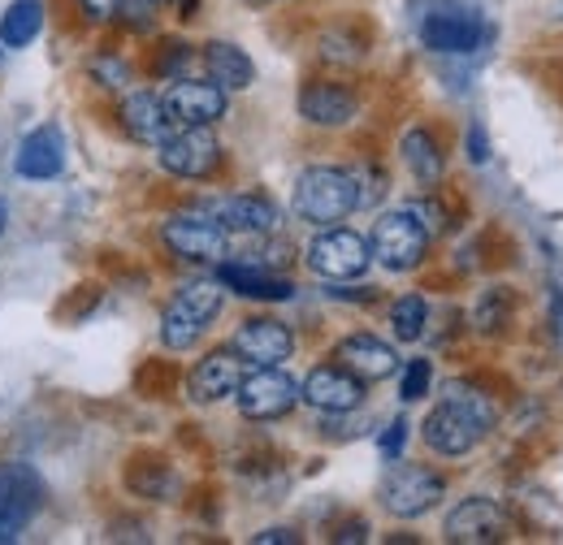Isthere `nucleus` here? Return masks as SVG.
Instances as JSON below:
<instances>
[{"instance_id": "22", "label": "nucleus", "mask_w": 563, "mask_h": 545, "mask_svg": "<svg viewBox=\"0 0 563 545\" xmlns=\"http://www.w3.org/2000/svg\"><path fill=\"white\" fill-rule=\"evenodd\" d=\"M169 113H165V104H161V96H152V91H135V96H126V104H122V131L135 138V143H147V147H156L161 138L169 135Z\"/></svg>"}, {"instance_id": "18", "label": "nucleus", "mask_w": 563, "mask_h": 545, "mask_svg": "<svg viewBox=\"0 0 563 545\" xmlns=\"http://www.w3.org/2000/svg\"><path fill=\"white\" fill-rule=\"evenodd\" d=\"M239 381H243V359L234 351H209L191 368L187 394H191V403H221V399H230L239 390Z\"/></svg>"}, {"instance_id": "1", "label": "nucleus", "mask_w": 563, "mask_h": 545, "mask_svg": "<svg viewBox=\"0 0 563 545\" xmlns=\"http://www.w3.org/2000/svg\"><path fill=\"white\" fill-rule=\"evenodd\" d=\"M494 420H498V408H494L490 394H482V390L455 381V386H446V399L424 415L421 437L433 455L460 459V455H468V451L490 433Z\"/></svg>"}, {"instance_id": "20", "label": "nucleus", "mask_w": 563, "mask_h": 545, "mask_svg": "<svg viewBox=\"0 0 563 545\" xmlns=\"http://www.w3.org/2000/svg\"><path fill=\"white\" fill-rule=\"evenodd\" d=\"M212 216L230 230V234H274L278 230V204L261 191H243V196H225L212 208Z\"/></svg>"}, {"instance_id": "13", "label": "nucleus", "mask_w": 563, "mask_h": 545, "mask_svg": "<svg viewBox=\"0 0 563 545\" xmlns=\"http://www.w3.org/2000/svg\"><path fill=\"white\" fill-rule=\"evenodd\" d=\"M507 529H511V520H507V511L494 502V498H464L451 515H446V524H442V533H446V542L455 545H490V542H503L507 537Z\"/></svg>"}, {"instance_id": "30", "label": "nucleus", "mask_w": 563, "mask_h": 545, "mask_svg": "<svg viewBox=\"0 0 563 545\" xmlns=\"http://www.w3.org/2000/svg\"><path fill=\"white\" fill-rule=\"evenodd\" d=\"M187 66H191V48L178 44V40L161 44V53H156V62H152V69H156L161 78H183V69Z\"/></svg>"}, {"instance_id": "7", "label": "nucleus", "mask_w": 563, "mask_h": 545, "mask_svg": "<svg viewBox=\"0 0 563 545\" xmlns=\"http://www.w3.org/2000/svg\"><path fill=\"white\" fill-rule=\"evenodd\" d=\"M421 40L429 53H446V57H464L477 53L490 40V26L477 9L468 4H438L433 13H424Z\"/></svg>"}, {"instance_id": "36", "label": "nucleus", "mask_w": 563, "mask_h": 545, "mask_svg": "<svg viewBox=\"0 0 563 545\" xmlns=\"http://www.w3.org/2000/svg\"><path fill=\"white\" fill-rule=\"evenodd\" d=\"M152 4H183V9H187L183 18H191V4H196V0H152Z\"/></svg>"}, {"instance_id": "5", "label": "nucleus", "mask_w": 563, "mask_h": 545, "mask_svg": "<svg viewBox=\"0 0 563 545\" xmlns=\"http://www.w3.org/2000/svg\"><path fill=\"white\" fill-rule=\"evenodd\" d=\"M446 493V477H438L433 468L424 464H390V472L382 477V507L395 515V520H421L424 511H433Z\"/></svg>"}, {"instance_id": "3", "label": "nucleus", "mask_w": 563, "mask_h": 545, "mask_svg": "<svg viewBox=\"0 0 563 545\" xmlns=\"http://www.w3.org/2000/svg\"><path fill=\"white\" fill-rule=\"evenodd\" d=\"M368 252L382 269L390 272H412L429 252V225L417 208H399V212H386L377 216L373 225V238H368Z\"/></svg>"}, {"instance_id": "10", "label": "nucleus", "mask_w": 563, "mask_h": 545, "mask_svg": "<svg viewBox=\"0 0 563 545\" xmlns=\"http://www.w3.org/2000/svg\"><path fill=\"white\" fill-rule=\"evenodd\" d=\"M234 403L247 420H282L299 403V381L290 372H282V364H265L256 372H243Z\"/></svg>"}, {"instance_id": "26", "label": "nucleus", "mask_w": 563, "mask_h": 545, "mask_svg": "<svg viewBox=\"0 0 563 545\" xmlns=\"http://www.w3.org/2000/svg\"><path fill=\"white\" fill-rule=\"evenodd\" d=\"M424 321H429V303H424L421 294H404V299H395V308H390V325H395V338L399 342L421 338Z\"/></svg>"}, {"instance_id": "37", "label": "nucleus", "mask_w": 563, "mask_h": 545, "mask_svg": "<svg viewBox=\"0 0 563 545\" xmlns=\"http://www.w3.org/2000/svg\"><path fill=\"white\" fill-rule=\"evenodd\" d=\"M4 216H9V208H4V200H0V234H4Z\"/></svg>"}, {"instance_id": "24", "label": "nucleus", "mask_w": 563, "mask_h": 545, "mask_svg": "<svg viewBox=\"0 0 563 545\" xmlns=\"http://www.w3.org/2000/svg\"><path fill=\"white\" fill-rule=\"evenodd\" d=\"M404 165L412 169V178L421 182V187H438L442 182V169H446V160H442V147H438V138L429 135L424 126H412L408 135H404Z\"/></svg>"}, {"instance_id": "33", "label": "nucleus", "mask_w": 563, "mask_h": 545, "mask_svg": "<svg viewBox=\"0 0 563 545\" xmlns=\"http://www.w3.org/2000/svg\"><path fill=\"white\" fill-rule=\"evenodd\" d=\"M82 9H87V18H96V22H109V18H118V9H122V0H78Z\"/></svg>"}, {"instance_id": "4", "label": "nucleus", "mask_w": 563, "mask_h": 545, "mask_svg": "<svg viewBox=\"0 0 563 545\" xmlns=\"http://www.w3.org/2000/svg\"><path fill=\"white\" fill-rule=\"evenodd\" d=\"M221 312V281H191L183 286L169 308L161 312V342L169 351H191L205 338V330L212 325V316Z\"/></svg>"}, {"instance_id": "28", "label": "nucleus", "mask_w": 563, "mask_h": 545, "mask_svg": "<svg viewBox=\"0 0 563 545\" xmlns=\"http://www.w3.org/2000/svg\"><path fill=\"white\" fill-rule=\"evenodd\" d=\"M429 381H433L429 359H408L404 381H399V399H404V403H421L424 394H429Z\"/></svg>"}, {"instance_id": "31", "label": "nucleus", "mask_w": 563, "mask_h": 545, "mask_svg": "<svg viewBox=\"0 0 563 545\" xmlns=\"http://www.w3.org/2000/svg\"><path fill=\"white\" fill-rule=\"evenodd\" d=\"M404 446H408V420H390V424H386V433L377 437L382 459H386V464H395V459L404 455Z\"/></svg>"}, {"instance_id": "25", "label": "nucleus", "mask_w": 563, "mask_h": 545, "mask_svg": "<svg viewBox=\"0 0 563 545\" xmlns=\"http://www.w3.org/2000/svg\"><path fill=\"white\" fill-rule=\"evenodd\" d=\"M44 31V0H9L0 13V44L4 48H26Z\"/></svg>"}, {"instance_id": "15", "label": "nucleus", "mask_w": 563, "mask_h": 545, "mask_svg": "<svg viewBox=\"0 0 563 545\" xmlns=\"http://www.w3.org/2000/svg\"><path fill=\"white\" fill-rule=\"evenodd\" d=\"M230 351H234L243 364H256V368H265V364H286V359L295 355V334H290L282 321H274V316H252V321L239 325Z\"/></svg>"}, {"instance_id": "23", "label": "nucleus", "mask_w": 563, "mask_h": 545, "mask_svg": "<svg viewBox=\"0 0 563 545\" xmlns=\"http://www.w3.org/2000/svg\"><path fill=\"white\" fill-rule=\"evenodd\" d=\"M205 69H209L212 82L225 87V91H243V87H252V78H256L252 57H247L239 44H225V40L205 44Z\"/></svg>"}, {"instance_id": "8", "label": "nucleus", "mask_w": 563, "mask_h": 545, "mask_svg": "<svg viewBox=\"0 0 563 545\" xmlns=\"http://www.w3.org/2000/svg\"><path fill=\"white\" fill-rule=\"evenodd\" d=\"M303 260H308V269L317 272V277L352 281V277H364V272H368L373 252H368V243H364L355 230H343V225H321V234L308 243Z\"/></svg>"}, {"instance_id": "16", "label": "nucleus", "mask_w": 563, "mask_h": 545, "mask_svg": "<svg viewBox=\"0 0 563 545\" xmlns=\"http://www.w3.org/2000/svg\"><path fill=\"white\" fill-rule=\"evenodd\" d=\"M66 169V135L62 126H35L31 135L18 143V156H13V174L26 178V182H53L57 174Z\"/></svg>"}, {"instance_id": "19", "label": "nucleus", "mask_w": 563, "mask_h": 545, "mask_svg": "<svg viewBox=\"0 0 563 545\" xmlns=\"http://www.w3.org/2000/svg\"><path fill=\"white\" fill-rule=\"evenodd\" d=\"M334 359H339L347 372H355L360 381H386V377L399 372L395 346L382 342L377 334H352V338H343L334 346Z\"/></svg>"}, {"instance_id": "2", "label": "nucleus", "mask_w": 563, "mask_h": 545, "mask_svg": "<svg viewBox=\"0 0 563 545\" xmlns=\"http://www.w3.org/2000/svg\"><path fill=\"white\" fill-rule=\"evenodd\" d=\"M290 208L299 221L308 225H339L360 208V187H355L352 169L339 165H312L295 178V196Z\"/></svg>"}, {"instance_id": "35", "label": "nucleus", "mask_w": 563, "mask_h": 545, "mask_svg": "<svg viewBox=\"0 0 563 545\" xmlns=\"http://www.w3.org/2000/svg\"><path fill=\"white\" fill-rule=\"evenodd\" d=\"M269 542H278V545H295L299 537L290 533V529H265V533H256V545H269Z\"/></svg>"}, {"instance_id": "32", "label": "nucleus", "mask_w": 563, "mask_h": 545, "mask_svg": "<svg viewBox=\"0 0 563 545\" xmlns=\"http://www.w3.org/2000/svg\"><path fill=\"white\" fill-rule=\"evenodd\" d=\"M468 160H473V165H486V160H490V143H486V131H482V126L468 131Z\"/></svg>"}, {"instance_id": "14", "label": "nucleus", "mask_w": 563, "mask_h": 545, "mask_svg": "<svg viewBox=\"0 0 563 545\" xmlns=\"http://www.w3.org/2000/svg\"><path fill=\"white\" fill-rule=\"evenodd\" d=\"M299 399L308 408L325 411V415H343V411H355L364 403V381L355 372H347L343 364H321L299 386Z\"/></svg>"}, {"instance_id": "34", "label": "nucleus", "mask_w": 563, "mask_h": 545, "mask_svg": "<svg viewBox=\"0 0 563 545\" xmlns=\"http://www.w3.org/2000/svg\"><path fill=\"white\" fill-rule=\"evenodd\" d=\"M368 537V524L364 520H347V524H339V533H334V542H364Z\"/></svg>"}, {"instance_id": "29", "label": "nucleus", "mask_w": 563, "mask_h": 545, "mask_svg": "<svg viewBox=\"0 0 563 545\" xmlns=\"http://www.w3.org/2000/svg\"><path fill=\"white\" fill-rule=\"evenodd\" d=\"M91 78L100 82V87H109V91H122V87H131V66L122 62V57H91Z\"/></svg>"}, {"instance_id": "21", "label": "nucleus", "mask_w": 563, "mask_h": 545, "mask_svg": "<svg viewBox=\"0 0 563 545\" xmlns=\"http://www.w3.org/2000/svg\"><path fill=\"white\" fill-rule=\"evenodd\" d=\"M217 281L243 299H261V303H286L295 294V286L278 272L261 269V265H221Z\"/></svg>"}, {"instance_id": "27", "label": "nucleus", "mask_w": 563, "mask_h": 545, "mask_svg": "<svg viewBox=\"0 0 563 545\" xmlns=\"http://www.w3.org/2000/svg\"><path fill=\"white\" fill-rule=\"evenodd\" d=\"M507 316H511V299H507V290H486L482 303H477V330L498 334V330L507 325Z\"/></svg>"}, {"instance_id": "12", "label": "nucleus", "mask_w": 563, "mask_h": 545, "mask_svg": "<svg viewBox=\"0 0 563 545\" xmlns=\"http://www.w3.org/2000/svg\"><path fill=\"white\" fill-rule=\"evenodd\" d=\"M40 498H44V485L26 464L0 468V542H18V533L40 511Z\"/></svg>"}, {"instance_id": "11", "label": "nucleus", "mask_w": 563, "mask_h": 545, "mask_svg": "<svg viewBox=\"0 0 563 545\" xmlns=\"http://www.w3.org/2000/svg\"><path fill=\"white\" fill-rule=\"evenodd\" d=\"M161 104H165V113H169L174 126H212V122L225 118L230 91L217 87L212 78H187L183 74V78L169 82V91L161 96Z\"/></svg>"}, {"instance_id": "17", "label": "nucleus", "mask_w": 563, "mask_h": 545, "mask_svg": "<svg viewBox=\"0 0 563 545\" xmlns=\"http://www.w3.org/2000/svg\"><path fill=\"white\" fill-rule=\"evenodd\" d=\"M299 113L312 126H347L355 113H360V100H355L352 87H343V82L312 78V82L299 87Z\"/></svg>"}, {"instance_id": "6", "label": "nucleus", "mask_w": 563, "mask_h": 545, "mask_svg": "<svg viewBox=\"0 0 563 545\" xmlns=\"http://www.w3.org/2000/svg\"><path fill=\"white\" fill-rule=\"evenodd\" d=\"M161 243L187 265H212L230 252V230L212 212H178L161 225Z\"/></svg>"}, {"instance_id": "9", "label": "nucleus", "mask_w": 563, "mask_h": 545, "mask_svg": "<svg viewBox=\"0 0 563 545\" xmlns=\"http://www.w3.org/2000/svg\"><path fill=\"white\" fill-rule=\"evenodd\" d=\"M156 160H161L165 174L200 182V178L217 174L221 143H217V135H212L209 126H178L174 135H165L156 143Z\"/></svg>"}]
</instances>
